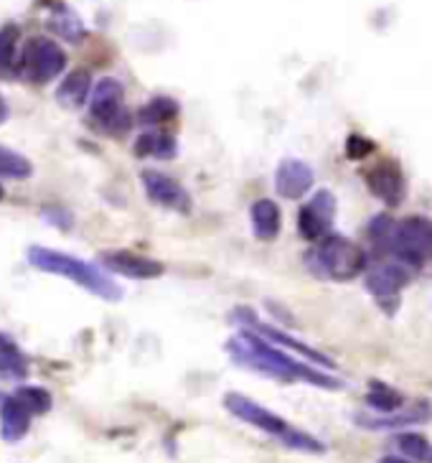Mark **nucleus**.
Returning a JSON list of instances; mask_svg holds the SVG:
<instances>
[{"instance_id":"obj_7","label":"nucleus","mask_w":432,"mask_h":463,"mask_svg":"<svg viewBox=\"0 0 432 463\" xmlns=\"http://www.w3.org/2000/svg\"><path fill=\"white\" fill-rule=\"evenodd\" d=\"M122 84L117 80H102L97 84L95 92H92V105H89V112L95 118V123H99L102 130H108L109 136H122L130 130V115L127 109L122 108Z\"/></svg>"},{"instance_id":"obj_15","label":"nucleus","mask_w":432,"mask_h":463,"mask_svg":"<svg viewBox=\"0 0 432 463\" xmlns=\"http://www.w3.org/2000/svg\"><path fill=\"white\" fill-rule=\"evenodd\" d=\"M407 283H409V273H407L402 265H394V262L377 265L371 273L366 275V288H369L377 298L397 296Z\"/></svg>"},{"instance_id":"obj_5","label":"nucleus","mask_w":432,"mask_h":463,"mask_svg":"<svg viewBox=\"0 0 432 463\" xmlns=\"http://www.w3.org/2000/svg\"><path fill=\"white\" fill-rule=\"evenodd\" d=\"M384 247L409 268L427 265L432 260V222L425 217H409L394 224Z\"/></svg>"},{"instance_id":"obj_21","label":"nucleus","mask_w":432,"mask_h":463,"mask_svg":"<svg viewBox=\"0 0 432 463\" xmlns=\"http://www.w3.org/2000/svg\"><path fill=\"white\" fill-rule=\"evenodd\" d=\"M18 42L21 31L14 24L0 28V77H8L18 64Z\"/></svg>"},{"instance_id":"obj_25","label":"nucleus","mask_w":432,"mask_h":463,"mask_svg":"<svg viewBox=\"0 0 432 463\" xmlns=\"http://www.w3.org/2000/svg\"><path fill=\"white\" fill-rule=\"evenodd\" d=\"M31 174H33V164L28 161L26 156L0 146V176L21 181V178H28Z\"/></svg>"},{"instance_id":"obj_22","label":"nucleus","mask_w":432,"mask_h":463,"mask_svg":"<svg viewBox=\"0 0 432 463\" xmlns=\"http://www.w3.org/2000/svg\"><path fill=\"white\" fill-rule=\"evenodd\" d=\"M394 446L399 449L402 456L419 463H432V443L419 433H399L394 438Z\"/></svg>"},{"instance_id":"obj_19","label":"nucleus","mask_w":432,"mask_h":463,"mask_svg":"<svg viewBox=\"0 0 432 463\" xmlns=\"http://www.w3.org/2000/svg\"><path fill=\"white\" fill-rule=\"evenodd\" d=\"M136 153L143 158V156H150V158H158V161H171L176 158L178 143L174 136H165V133H146V136L137 137Z\"/></svg>"},{"instance_id":"obj_3","label":"nucleus","mask_w":432,"mask_h":463,"mask_svg":"<svg viewBox=\"0 0 432 463\" xmlns=\"http://www.w3.org/2000/svg\"><path fill=\"white\" fill-rule=\"evenodd\" d=\"M224 408L230 410L231 415L239 418L242 422H249V425H255L259 430H265L268 436L283 440L287 449L305 450V453H324L325 450V446L318 438L297 430L290 422L283 420L280 415H275L272 410L257 405L255 400L239 395V392H230V395L224 397Z\"/></svg>"},{"instance_id":"obj_14","label":"nucleus","mask_w":432,"mask_h":463,"mask_svg":"<svg viewBox=\"0 0 432 463\" xmlns=\"http://www.w3.org/2000/svg\"><path fill=\"white\" fill-rule=\"evenodd\" d=\"M31 412H28L21 400L15 395H8L0 400V436L5 438L8 443H15L26 436L31 428Z\"/></svg>"},{"instance_id":"obj_2","label":"nucleus","mask_w":432,"mask_h":463,"mask_svg":"<svg viewBox=\"0 0 432 463\" xmlns=\"http://www.w3.org/2000/svg\"><path fill=\"white\" fill-rule=\"evenodd\" d=\"M28 262L33 268L43 270V273L61 275V278L74 280L77 286L87 288L89 293H95L99 298L120 300V286L109 275L99 273L95 265H89L84 260L56 252V250H49V247H31L28 250Z\"/></svg>"},{"instance_id":"obj_28","label":"nucleus","mask_w":432,"mask_h":463,"mask_svg":"<svg viewBox=\"0 0 432 463\" xmlns=\"http://www.w3.org/2000/svg\"><path fill=\"white\" fill-rule=\"evenodd\" d=\"M371 150H374V143L364 136H352L349 137V143H346V156L353 158V161H356V158H364Z\"/></svg>"},{"instance_id":"obj_10","label":"nucleus","mask_w":432,"mask_h":463,"mask_svg":"<svg viewBox=\"0 0 432 463\" xmlns=\"http://www.w3.org/2000/svg\"><path fill=\"white\" fill-rule=\"evenodd\" d=\"M366 186L387 206H399L405 202V176L397 161H381L366 174Z\"/></svg>"},{"instance_id":"obj_24","label":"nucleus","mask_w":432,"mask_h":463,"mask_svg":"<svg viewBox=\"0 0 432 463\" xmlns=\"http://www.w3.org/2000/svg\"><path fill=\"white\" fill-rule=\"evenodd\" d=\"M366 402H369V408L387 415V412H394V410L402 408V395L397 390H392L390 384H384V382H371V390L366 395Z\"/></svg>"},{"instance_id":"obj_8","label":"nucleus","mask_w":432,"mask_h":463,"mask_svg":"<svg viewBox=\"0 0 432 463\" xmlns=\"http://www.w3.org/2000/svg\"><path fill=\"white\" fill-rule=\"evenodd\" d=\"M333 219H336V196L328 189L315 191L311 202L303 206L300 214H297L300 237L324 240V237H328V232L333 230Z\"/></svg>"},{"instance_id":"obj_11","label":"nucleus","mask_w":432,"mask_h":463,"mask_svg":"<svg viewBox=\"0 0 432 463\" xmlns=\"http://www.w3.org/2000/svg\"><path fill=\"white\" fill-rule=\"evenodd\" d=\"M99 260H102V265L108 270L125 275V278H133V280H153V278H161L165 273L163 262L153 258H143V255L130 252V250H109Z\"/></svg>"},{"instance_id":"obj_18","label":"nucleus","mask_w":432,"mask_h":463,"mask_svg":"<svg viewBox=\"0 0 432 463\" xmlns=\"http://www.w3.org/2000/svg\"><path fill=\"white\" fill-rule=\"evenodd\" d=\"M247 316H237V318H242L244 324L249 321V324H255V328L262 334V339L265 341H275V344H283V346H287V349H296V352H300V354H305L308 359H313V362H318V364H324V367L333 369V359H328V356L318 354L315 349H311V346H305V344H300V341L290 339L287 334H283V331H277V328L272 326H262V324H257L255 318H252V311H244Z\"/></svg>"},{"instance_id":"obj_29","label":"nucleus","mask_w":432,"mask_h":463,"mask_svg":"<svg viewBox=\"0 0 432 463\" xmlns=\"http://www.w3.org/2000/svg\"><path fill=\"white\" fill-rule=\"evenodd\" d=\"M8 120V105H5V99L0 97V123H5Z\"/></svg>"},{"instance_id":"obj_9","label":"nucleus","mask_w":432,"mask_h":463,"mask_svg":"<svg viewBox=\"0 0 432 463\" xmlns=\"http://www.w3.org/2000/svg\"><path fill=\"white\" fill-rule=\"evenodd\" d=\"M140 184H143V189H146L153 204L163 206V209H174V212H181V214H186L191 209L189 191L183 189L176 178L165 176L161 171H143Z\"/></svg>"},{"instance_id":"obj_6","label":"nucleus","mask_w":432,"mask_h":463,"mask_svg":"<svg viewBox=\"0 0 432 463\" xmlns=\"http://www.w3.org/2000/svg\"><path fill=\"white\" fill-rule=\"evenodd\" d=\"M67 67V54L64 49L46 36H36L23 46V52L18 54V74L26 77L28 82L46 84L54 77H59Z\"/></svg>"},{"instance_id":"obj_31","label":"nucleus","mask_w":432,"mask_h":463,"mask_svg":"<svg viewBox=\"0 0 432 463\" xmlns=\"http://www.w3.org/2000/svg\"><path fill=\"white\" fill-rule=\"evenodd\" d=\"M0 199H3V189H0Z\"/></svg>"},{"instance_id":"obj_12","label":"nucleus","mask_w":432,"mask_h":463,"mask_svg":"<svg viewBox=\"0 0 432 463\" xmlns=\"http://www.w3.org/2000/svg\"><path fill=\"white\" fill-rule=\"evenodd\" d=\"M313 168L297 158H285L283 164L277 165L275 174V186L285 199H300L305 196L313 186Z\"/></svg>"},{"instance_id":"obj_13","label":"nucleus","mask_w":432,"mask_h":463,"mask_svg":"<svg viewBox=\"0 0 432 463\" xmlns=\"http://www.w3.org/2000/svg\"><path fill=\"white\" fill-rule=\"evenodd\" d=\"M432 420V405L427 400L415 402L412 408L407 410H394L387 415H377V418H369V415H356V422L364 425L369 430H387V428H402V425H412V422H427Z\"/></svg>"},{"instance_id":"obj_16","label":"nucleus","mask_w":432,"mask_h":463,"mask_svg":"<svg viewBox=\"0 0 432 463\" xmlns=\"http://www.w3.org/2000/svg\"><path fill=\"white\" fill-rule=\"evenodd\" d=\"M92 92V77L87 69H74L64 77V82L56 90V102L67 109H80Z\"/></svg>"},{"instance_id":"obj_4","label":"nucleus","mask_w":432,"mask_h":463,"mask_svg":"<svg viewBox=\"0 0 432 463\" xmlns=\"http://www.w3.org/2000/svg\"><path fill=\"white\" fill-rule=\"evenodd\" d=\"M305 262L313 275L331 278V280H352L364 270V252L352 240L328 234L321 240V245L311 250Z\"/></svg>"},{"instance_id":"obj_30","label":"nucleus","mask_w":432,"mask_h":463,"mask_svg":"<svg viewBox=\"0 0 432 463\" xmlns=\"http://www.w3.org/2000/svg\"><path fill=\"white\" fill-rule=\"evenodd\" d=\"M379 463H409V461H405V458H399V456H384V458H381V461Z\"/></svg>"},{"instance_id":"obj_20","label":"nucleus","mask_w":432,"mask_h":463,"mask_svg":"<svg viewBox=\"0 0 432 463\" xmlns=\"http://www.w3.org/2000/svg\"><path fill=\"white\" fill-rule=\"evenodd\" d=\"M28 364L21 349L15 346L14 339H8L5 334H0V377L5 380H21L26 377Z\"/></svg>"},{"instance_id":"obj_1","label":"nucleus","mask_w":432,"mask_h":463,"mask_svg":"<svg viewBox=\"0 0 432 463\" xmlns=\"http://www.w3.org/2000/svg\"><path fill=\"white\" fill-rule=\"evenodd\" d=\"M230 354L239 367L255 369V372H262L268 377H277V380L285 382H311V384H318V387H325V390L341 387V382L333 380L331 374H324V372L308 367V364H300L297 359L287 356L280 349H275L270 341H265L262 336L247 331V328L239 336H234L230 341Z\"/></svg>"},{"instance_id":"obj_26","label":"nucleus","mask_w":432,"mask_h":463,"mask_svg":"<svg viewBox=\"0 0 432 463\" xmlns=\"http://www.w3.org/2000/svg\"><path fill=\"white\" fill-rule=\"evenodd\" d=\"M21 405L31 412V415H43L52 410V395L43 387H21L18 392H14Z\"/></svg>"},{"instance_id":"obj_27","label":"nucleus","mask_w":432,"mask_h":463,"mask_svg":"<svg viewBox=\"0 0 432 463\" xmlns=\"http://www.w3.org/2000/svg\"><path fill=\"white\" fill-rule=\"evenodd\" d=\"M52 28L71 43H77L84 36V26L80 24V18L74 14H69V11H61V14L56 15L54 21H52Z\"/></svg>"},{"instance_id":"obj_17","label":"nucleus","mask_w":432,"mask_h":463,"mask_svg":"<svg viewBox=\"0 0 432 463\" xmlns=\"http://www.w3.org/2000/svg\"><path fill=\"white\" fill-rule=\"evenodd\" d=\"M252 217V230H255L257 240H275L283 227V217H280V206L272 199H259L249 209Z\"/></svg>"},{"instance_id":"obj_23","label":"nucleus","mask_w":432,"mask_h":463,"mask_svg":"<svg viewBox=\"0 0 432 463\" xmlns=\"http://www.w3.org/2000/svg\"><path fill=\"white\" fill-rule=\"evenodd\" d=\"M178 115V102L171 97H155L150 99L146 108L140 109V123L143 125H161L165 120H174Z\"/></svg>"}]
</instances>
